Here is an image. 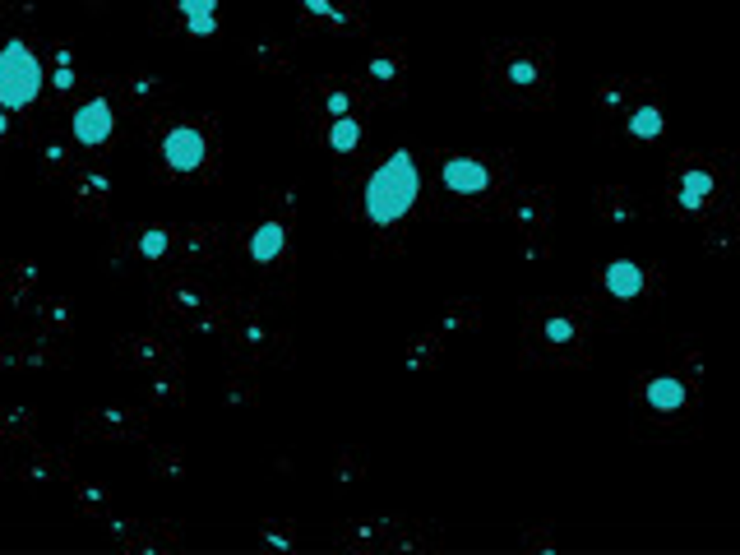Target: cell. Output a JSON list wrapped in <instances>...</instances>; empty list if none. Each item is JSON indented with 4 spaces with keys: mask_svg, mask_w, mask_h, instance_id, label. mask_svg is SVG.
<instances>
[{
    "mask_svg": "<svg viewBox=\"0 0 740 555\" xmlns=\"http://www.w3.org/2000/svg\"><path fill=\"white\" fill-rule=\"evenodd\" d=\"M416 195H421V167L407 148H393V153L380 162V167L366 176V217L370 222H402L412 213Z\"/></svg>",
    "mask_w": 740,
    "mask_h": 555,
    "instance_id": "6da1fadb",
    "label": "cell"
},
{
    "mask_svg": "<svg viewBox=\"0 0 740 555\" xmlns=\"http://www.w3.org/2000/svg\"><path fill=\"white\" fill-rule=\"evenodd\" d=\"M46 88V65L23 37L0 46V111H28Z\"/></svg>",
    "mask_w": 740,
    "mask_h": 555,
    "instance_id": "7a4b0ae2",
    "label": "cell"
},
{
    "mask_svg": "<svg viewBox=\"0 0 740 555\" xmlns=\"http://www.w3.org/2000/svg\"><path fill=\"white\" fill-rule=\"evenodd\" d=\"M204 157H208V139H204L195 125H171L167 135H162V162H167L171 171L190 176V171L204 167Z\"/></svg>",
    "mask_w": 740,
    "mask_h": 555,
    "instance_id": "3957f363",
    "label": "cell"
},
{
    "mask_svg": "<svg viewBox=\"0 0 740 555\" xmlns=\"http://www.w3.org/2000/svg\"><path fill=\"white\" fill-rule=\"evenodd\" d=\"M111 130H116V111H111L107 97H88L75 111V144H84V148H102Z\"/></svg>",
    "mask_w": 740,
    "mask_h": 555,
    "instance_id": "277c9868",
    "label": "cell"
},
{
    "mask_svg": "<svg viewBox=\"0 0 740 555\" xmlns=\"http://www.w3.org/2000/svg\"><path fill=\"white\" fill-rule=\"evenodd\" d=\"M440 185H445L449 195H481L491 185V171L481 167L477 157H449L445 167H440Z\"/></svg>",
    "mask_w": 740,
    "mask_h": 555,
    "instance_id": "5b68a950",
    "label": "cell"
},
{
    "mask_svg": "<svg viewBox=\"0 0 740 555\" xmlns=\"http://www.w3.org/2000/svg\"><path fill=\"white\" fill-rule=\"evenodd\" d=\"M601 282H606V292L616 296V301H634V296H643L648 273L634 260H611V264H606V273H601Z\"/></svg>",
    "mask_w": 740,
    "mask_h": 555,
    "instance_id": "8992f818",
    "label": "cell"
},
{
    "mask_svg": "<svg viewBox=\"0 0 740 555\" xmlns=\"http://www.w3.org/2000/svg\"><path fill=\"white\" fill-rule=\"evenodd\" d=\"M643 398H648V407H652V412L676 416L680 407H685V384H680L676 375H657V380H648Z\"/></svg>",
    "mask_w": 740,
    "mask_h": 555,
    "instance_id": "52a82bcc",
    "label": "cell"
},
{
    "mask_svg": "<svg viewBox=\"0 0 740 555\" xmlns=\"http://www.w3.org/2000/svg\"><path fill=\"white\" fill-rule=\"evenodd\" d=\"M282 246H287V231H282V222H260V227L250 231V260L255 264H273L278 255H282Z\"/></svg>",
    "mask_w": 740,
    "mask_h": 555,
    "instance_id": "ba28073f",
    "label": "cell"
},
{
    "mask_svg": "<svg viewBox=\"0 0 740 555\" xmlns=\"http://www.w3.org/2000/svg\"><path fill=\"white\" fill-rule=\"evenodd\" d=\"M708 195H712V176L703 167H690L685 176H680V208H690V213H699L703 204H708Z\"/></svg>",
    "mask_w": 740,
    "mask_h": 555,
    "instance_id": "9c48e42d",
    "label": "cell"
},
{
    "mask_svg": "<svg viewBox=\"0 0 740 555\" xmlns=\"http://www.w3.org/2000/svg\"><path fill=\"white\" fill-rule=\"evenodd\" d=\"M181 14L195 37H213L217 32V0H181Z\"/></svg>",
    "mask_w": 740,
    "mask_h": 555,
    "instance_id": "30bf717a",
    "label": "cell"
},
{
    "mask_svg": "<svg viewBox=\"0 0 740 555\" xmlns=\"http://www.w3.org/2000/svg\"><path fill=\"white\" fill-rule=\"evenodd\" d=\"M356 144H361V125H356L352 116H338L333 130H329V148H333V153H352Z\"/></svg>",
    "mask_w": 740,
    "mask_h": 555,
    "instance_id": "8fae6325",
    "label": "cell"
},
{
    "mask_svg": "<svg viewBox=\"0 0 740 555\" xmlns=\"http://www.w3.org/2000/svg\"><path fill=\"white\" fill-rule=\"evenodd\" d=\"M662 125H666V116L657 107H639L630 116V135L634 139H657V135H662Z\"/></svg>",
    "mask_w": 740,
    "mask_h": 555,
    "instance_id": "7c38bea8",
    "label": "cell"
},
{
    "mask_svg": "<svg viewBox=\"0 0 740 555\" xmlns=\"http://www.w3.org/2000/svg\"><path fill=\"white\" fill-rule=\"evenodd\" d=\"M167 246H171V236L162 227H153V231H144V236H139V255H144V260H162V255H167Z\"/></svg>",
    "mask_w": 740,
    "mask_h": 555,
    "instance_id": "4fadbf2b",
    "label": "cell"
},
{
    "mask_svg": "<svg viewBox=\"0 0 740 555\" xmlns=\"http://www.w3.org/2000/svg\"><path fill=\"white\" fill-rule=\"evenodd\" d=\"M301 5H306L310 14H320V19H333V23H338V19H342V10H338V5H333V0H301Z\"/></svg>",
    "mask_w": 740,
    "mask_h": 555,
    "instance_id": "5bb4252c",
    "label": "cell"
},
{
    "mask_svg": "<svg viewBox=\"0 0 740 555\" xmlns=\"http://www.w3.org/2000/svg\"><path fill=\"white\" fill-rule=\"evenodd\" d=\"M546 333H551V342H569L574 338V324L569 320H551V324H546Z\"/></svg>",
    "mask_w": 740,
    "mask_h": 555,
    "instance_id": "9a60e30c",
    "label": "cell"
},
{
    "mask_svg": "<svg viewBox=\"0 0 740 555\" xmlns=\"http://www.w3.org/2000/svg\"><path fill=\"white\" fill-rule=\"evenodd\" d=\"M347 107H352L347 92H333V97H329V111H333V116H347Z\"/></svg>",
    "mask_w": 740,
    "mask_h": 555,
    "instance_id": "2e32d148",
    "label": "cell"
},
{
    "mask_svg": "<svg viewBox=\"0 0 740 555\" xmlns=\"http://www.w3.org/2000/svg\"><path fill=\"white\" fill-rule=\"evenodd\" d=\"M51 84H56V88H75V75H70V65H56Z\"/></svg>",
    "mask_w": 740,
    "mask_h": 555,
    "instance_id": "e0dca14e",
    "label": "cell"
},
{
    "mask_svg": "<svg viewBox=\"0 0 740 555\" xmlns=\"http://www.w3.org/2000/svg\"><path fill=\"white\" fill-rule=\"evenodd\" d=\"M370 75H375V79H393V65H389V61H375V65H370Z\"/></svg>",
    "mask_w": 740,
    "mask_h": 555,
    "instance_id": "ac0fdd59",
    "label": "cell"
},
{
    "mask_svg": "<svg viewBox=\"0 0 740 555\" xmlns=\"http://www.w3.org/2000/svg\"><path fill=\"white\" fill-rule=\"evenodd\" d=\"M514 79H518V84H532L537 75H532V65H514Z\"/></svg>",
    "mask_w": 740,
    "mask_h": 555,
    "instance_id": "d6986e66",
    "label": "cell"
},
{
    "mask_svg": "<svg viewBox=\"0 0 740 555\" xmlns=\"http://www.w3.org/2000/svg\"><path fill=\"white\" fill-rule=\"evenodd\" d=\"M5 130H10V111H0V135H5Z\"/></svg>",
    "mask_w": 740,
    "mask_h": 555,
    "instance_id": "ffe728a7",
    "label": "cell"
}]
</instances>
